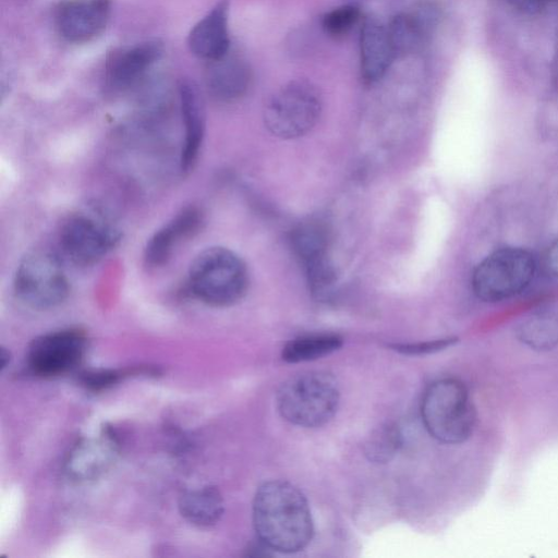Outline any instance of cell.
Listing matches in <instances>:
<instances>
[{"instance_id":"d4e9b609","label":"cell","mask_w":558,"mask_h":558,"mask_svg":"<svg viewBox=\"0 0 558 558\" xmlns=\"http://www.w3.org/2000/svg\"><path fill=\"white\" fill-rule=\"evenodd\" d=\"M360 8L355 4H343L327 12L323 17L324 31L333 37L349 33L359 22Z\"/></svg>"},{"instance_id":"6da1fadb","label":"cell","mask_w":558,"mask_h":558,"mask_svg":"<svg viewBox=\"0 0 558 558\" xmlns=\"http://www.w3.org/2000/svg\"><path fill=\"white\" fill-rule=\"evenodd\" d=\"M253 523L258 541L280 553L302 550L314 531L305 496L286 481H269L258 487L253 500Z\"/></svg>"},{"instance_id":"603a6c76","label":"cell","mask_w":558,"mask_h":558,"mask_svg":"<svg viewBox=\"0 0 558 558\" xmlns=\"http://www.w3.org/2000/svg\"><path fill=\"white\" fill-rule=\"evenodd\" d=\"M401 446V436L396 426L387 424L376 429L365 445V454L377 463L389 461Z\"/></svg>"},{"instance_id":"484cf974","label":"cell","mask_w":558,"mask_h":558,"mask_svg":"<svg viewBox=\"0 0 558 558\" xmlns=\"http://www.w3.org/2000/svg\"><path fill=\"white\" fill-rule=\"evenodd\" d=\"M457 341L454 338L438 339L420 343L393 344L392 348L403 354H427L444 350Z\"/></svg>"},{"instance_id":"277c9868","label":"cell","mask_w":558,"mask_h":558,"mask_svg":"<svg viewBox=\"0 0 558 558\" xmlns=\"http://www.w3.org/2000/svg\"><path fill=\"white\" fill-rule=\"evenodd\" d=\"M421 414L428 433L444 444L465 441L475 425V409L468 389L456 378L438 379L428 386Z\"/></svg>"},{"instance_id":"3957f363","label":"cell","mask_w":558,"mask_h":558,"mask_svg":"<svg viewBox=\"0 0 558 558\" xmlns=\"http://www.w3.org/2000/svg\"><path fill=\"white\" fill-rule=\"evenodd\" d=\"M340 400L336 378L310 371L288 378L278 389L276 403L281 416L301 427H318L335 415Z\"/></svg>"},{"instance_id":"2e32d148","label":"cell","mask_w":558,"mask_h":558,"mask_svg":"<svg viewBox=\"0 0 558 558\" xmlns=\"http://www.w3.org/2000/svg\"><path fill=\"white\" fill-rule=\"evenodd\" d=\"M252 81L248 64L240 57L230 54L208 61L205 85L210 96L222 102L234 101L247 92Z\"/></svg>"},{"instance_id":"f546056e","label":"cell","mask_w":558,"mask_h":558,"mask_svg":"<svg viewBox=\"0 0 558 558\" xmlns=\"http://www.w3.org/2000/svg\"><path fill=\"white\" fill-rule=\"evenodd\" d=\"M542 3L545 7L548 3H558V0H542Z\"/></svg>"},{"instance_id":"8992f818","label":"cell","mask_w":558,"mask_h":558,"mask_svg":"<svg viewBox=\"0 0 558 558\" xmlns=\"http://www.w3.org/2000/svg\"><path fill=\"white\" fill-rule=\"evenodd\" d=\"M535 269V258L529 251L519 247L500 248L475 267L472 289L485 302L504 301L525 290Z\"/></svg>"},{"instance_id":"7c38bea8","label":"cell","mask_w":558,"mask_h":558,"mask_svg":"<svg viewBox=\"0 0 558 558\" xmlns=\"http://www.w3.org/2000/svg\"><path fill=\"white\" fill-rule=\"evenodd\" d=\"M204 222L205 215L198 206L190 205L182 208L147 241L144 250L146 265L160 267L167 264L175 248L198 233Z\"/></svg>"},{"instance_id":"5bb4252c","label":"cell","mask_w":558,"mask_h":558,"mask_svg":"<svg viewBox=\"0 0 558 558\" xmlns=\"http://www.w3.org/2000/svg\"><path fill=\"white\" fill-rule=\"evenodd\" d=\"M158 43H143L114 52L106 64V83L113 90L136 84L160 58Z\"/></svg>"},{"instance_id":"f1b7e54d","label":"cell","mask_w":558,"mask_h":558,"mask_svg":"<svg viewBox=\"0 0 558 558\" xmlns=\"http://www.w3.org/2000/svg\"><path fill=\"white\" fill-rule=\"evenodd\" d=\"M9 360H10L9 353H7L4 349H2V351H1V368L2 369L7 366V364H8L7 361H9Z\"/></svg>"},{"instance_id":"d6986e66","label":"cell","mask_w":558,"mask_h":558,"mask_svg":"<svg viewBox=\"0 0 558 558\" xmlns=\"http://www.w3.org/2000/svg\"><path fill=\"white\" fill-rule=\"evenodd\" d=\"M290 244L305 270L329 262V231L319 220L310 219L295 226L290 233Z\"/></svg>"},{"instance_id":"cb8c5ba5","label":"cell","mask_w":558,"mask_h":558,"mask_svg":"<svg viewBox=\"0 0 558 558\" xmlns=\"http://www.w3.org/2000/svg\"><path fill=\"white\" fill-rule=\"evenodd\" d=\"M155 374V371L147 368L125 369H92L80 374L78 380L82 386L92 391H101L117 384L123 377L131 374Z\"/></svg>"},{"instance_id":"83f0119b","label":"cell","mask_w":558,"mask_h":558,"mask_svg":"<svg viewBox=\"0 0 558 558\" xmlns=\"http://www.w3.org/2000/svg\"><path fill=\"white\" fill-rule=\"evenodd\" d=\"M546 265L548 270L558 277V240H556L548 250Z\"/></svg>"},{"instance_id":"ba28073f","label":"cell","mask_w":558,"mask_h":558,"mask_svg":"<svg viewBox=\"0 0 558 558\" xmlns=\"http://www.w3.org/2000/svg\"><path fill=\"white\" fill-rule=\"evenodd\" d=\"M120 231L97 211H78L62 222L59 245L77 266H92L102 259L120 242Z\"/></svg>"},{"instance_id":"44dd1931","label":"cell","mask_w":558,"mask_h":558,"mask_svg":"<svg viewBox=\"0 0 558 558\" xmlns=\"http://www.w3.org/2000/svg\"><path fill=\"white\" fill-rule=\"evenodd\" d=\"M517 336L534 350H551L558 344V311L544 310L532 314L519 325Z\"/></svg>"},{"instance_id":"4316f807","label":"cell","mask_w":558,"mask_h":558,"mask_svg":"<svg viewBox=\"0 0 558 558\" xmlns=\"http://www.w3.org/2000/svg\"><path fill=\"white\" fill-rule=\"evenodd\" d=\"M513 8L527 13L538 12L544 8L542 0H507Z\"/></svg>"},{"instance_id":"7a4b0ae2","label":"cell","mask_w":558,"mask_h":558,"mask_svg":"<svg viewBox=\"0 0 558 558\" xmlns=\"http://www.w3.org/2000/svg\"><path fill=\"white\" fill-rule=\"evenodd\" d=\"M247 288L248 271L245 263L227 247H208L190 266L187 292L204 304L231 306L243 299Z\"/></svg>"},{"instance_id":"ac0fdd59","label":"cell","mask_w":558,"mask_h":558,"mask_svg":"<svg viewBox=\"0 0 558 558\" xmlns=\"http://www.w3.org/2000/svg\"><path fill=\"white\" fill-rule=\"evenodd\" d=\"M436 19V11L428 4L396 15L387 25L396 54L416 50L429 35Z\"/></svg>"},{"instance_id":"5b68a950","label":"cell","mask_w":558,"mask_h":558,"mask_svg":"<svg viewBox=\"0 0 558 558\" xmlns=\"http://www.w3.org/2000/svg\"><path fill=\"white\" fill-rule=\"evenodd\" d=\"M16 298L36 311L59 306L70 293V283L58 255L34 250L20 260L13 281Z\"/></svg>"},{"instance_id":"30bf717a","label":"cell","mask_w":558,"mask_h":558,"mask_svg":"<svg viewBox=\"0 0 558 558\" xmlns=\"http://www.w3.org/2000/svg\"><path fill=\"white\" fill-rule=\"evenodd\" d=\"M118 454V438L106 427L98 435L81 438L72 447L64 462V473L76 483L95 481L112 466Z\"/></svg>"},{"instance_id":"9a60e30c","label":"cell","mask_w":558,"mask_h":558,"mask_svg":"<svg viewBox=\"0 0 558 558\" xmlns=\"http://www.w3.org/2000/svg\"><path fill=\"white\" fill-rule=\"evenodd\" d=\"M397 57L387 25L367 17L360 31L361 74L367 83L381 78Z\"/></svg>"},{"instance_id":"e0dca14e","label":"cell","mask_w":558,"mask_h":558,"mask_svg":"<svg viewBox=\"0 0 558 558\" xmlns=\"http://www.w3.org/2000/svg\"><path fill=\"white\" fill-rule=\"evenodd\" d=\"M187 45L193 54L206 61L229 52L228 7L221 1L201 19L190 32Z\"/></svg>"},{"instance_id":"9c48e42d","label":"cell","mask_w":558,"mask_h":558,"mask_svg":"<svg viewBox=\"0 0 558 558\" xmlns=\"http://www.w3.org/2000/svg\"><path fill=\"white\" fill-rule=\"evenodd\" d=\"M88 345L86 333L77 328L48 332L35 338L26 352V368L38 377H54L74 369Z\"/></svg>"},{"instance_id":"52a82bcc","label":"cell","mask_w":558,"mask_h":558,"mask_svg":"<svg viewBox=\"0 0 558 558\" xmlns=\"http://www.w3.org/2000/svg\"><path fill=\"white\" fill-rule=\"evenodd\" d=\"M322 99L316 87L307 81H292L268 100L264 123L275 136L291 140L305 135L317 123Z\"/></svg>"},{"instance_id":"ffe728a7","label":"cell","mask_w":558,"mask_h":558,"mask_svg":"<svg viewBox=\"0 0 558 558\" xmlns=\"http://www.w3.org/2000/svg\"><path fill=\"white\" fill-rule=\"evenodd\" d=\"M179 510L191 524L210 526L223 513V499L214 486H204L184 492L179 499Z\"/></svg>"},{"instance_id":"8fae6325","label":"cell","mask_w":558,"mask_h":558,"mask_svg":"<svg viewBox=\"0 0 558 558\" xmlns=\"http://www.w3.org/2000/svg\"><path fill=\"white\" fill-rule=\"evenodd\" d=\"M109 15V0H69L57 9L56 24L65 40L81 44L101 34Z\"/></svg>"},{"instance_id":"4fadbf2b","label":"cell","mask_w":558,"mask_h":558,"mask_svg":"<svg viewBox=\"0 0 558 558\" xmlns=\"http://www.w3.org/2000/svg\"><path fill=\"white\" fill-rule=\"evenodd\" d=\"M179 99L184 124V141L180 157V169L190 172L197 162L205 136V110L198 87L184 80L179 86Z\"/></svg>"},{"instance_id":"7402d4cb","label":"cell","mask_w":558,"mask_h":558,"mask_svg":"<svg viewBox=\"0 0 558 558\" xmlns=\"http://www.w3.org/2000/svg\"><path fill=\"white\" fill-rule=\"evenodd\" d=\"M341 345V337L335 333L305 335L287 342L281 356L289 363L314 361L331 354Z\"/></svg>"}]
</instances>
